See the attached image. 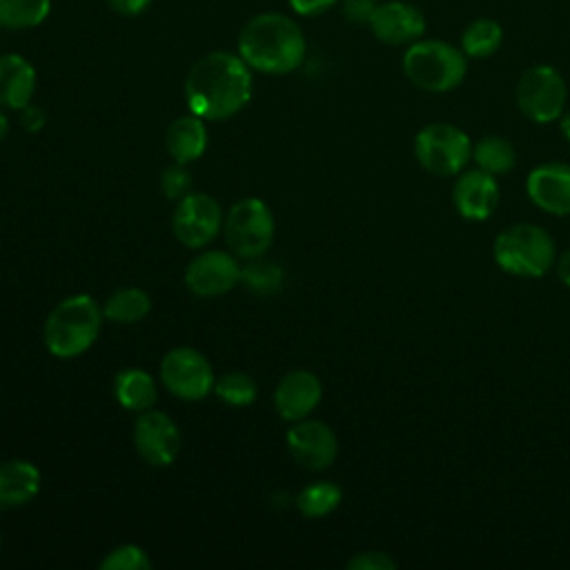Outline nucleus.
Instances as JSON below:
<instances>
[{"label":"nucleus","mask_w":570,"mask_h":570,"mask_svg":"<svg viewBox=\"0 0 570 570\" xmlns=\"http://www.w3.org/2000/svg\"><path fill=\"white\" fill-rule=\"evenodd\" d=\"M165 147L169 156L180 165L200 158L207 149V127L203 118L196 114L176 118L165 134Z\"/></svg>","instance_id":"nucleus-20"},{"label":"nucleus","mask_w":570,"mask_h":570,"mask_svg":"<svg viewBox=\"0 0 570 570\" xmlns=\"http://www.w3.org/2000/svg\"><path fill=\"white\" fill-rule=\"evenodd\" d=\"M497 267L519 278H541L557 261L552 236L534 223L505 227L492 243Z\"/></svg>","instance_id":"nucleus-5"},{"label":"nucleus","mask_w":570,"mask_h":570,"mask_svg":"<svg viewBox=\"0 0 570 570\" xmlns=\"http://www.w3.org/2000/svg\"><path fill=\"white\" fill-rule=\"evenodd\" d=\"M102 327V312L89 294H73L60 301L45 321V345L58 358H73L87 352Z\"/></svg>","instance_id":"nucleus-4"},{"label":"nucleus","mask_w":570,"mask_h":570,"mask_svg":"<svg viewBox=\"0 0 570 570\" xmlns=\"http://www.w3.org/2000/svg\"><path fill=\"white\" fill-rule=\"evenodd\" d=\"M559 131L570 142V111H563L559 118Z\"/></svg>","instance_id":"nucleus-37"},{"label":"nucleus","mask_w":570,"mask_h":570,"mask_svg":"<svg viewBox=\"0 0 570 570\" xmlns=\"http://www.w3.org/2000/svg\"><path fill=\"white\" fill-rule=\"evenodd\" d=\"M114 394L125 410L145 412L156 403V383L149 372L140 367H127L116 374Z\"/></svg>","instance_id":"nucleus-21"},{"label":"nucleus","mask_w":570,"mask_h":570,"mask_svg":"<svg viewBox=\"0 0 570 570\" xmlns=\"http://www.w3.org/2000/svg\"><path fill=\"white\" fill-rule=\"evenodd\" d=\"M379 0H343V16L354 24H367Z\"/></svg>","instance_id":"nucleus-32"},{"label":"nucleus","mask_w":570,"mask_h":570,"mask_svg":"<svg viewBox=\"0 0 570 570\" xmlns=\"http://www.w3.org/2000/svg\"><path fill=\"white\" fill-rule=\"evenodd\" d=\"M252 98L249 65L229 51H212L194 62L185 78V100L203 120H225Z\"/></svg>","instance_id":"nucleus-1"},{"label":"nucleus","mask_w":570,"mask_h":570,"mask_svg":"<svg viewBox=\"0 0 570 570\" xmlns=\"http://www.w3.org/2000/svg\"><path fill=\"white\" fill-rule=\"evenodd\" d=\"M40 490V470L22 459L0 463V510L29 503Z\"/></svg>","instance_id":"nucleus-19"},{"label":"nucleus","mask_w":570,"mask_h":570,"mask_svg":"<svg viewBox=\"0 0 570 570\" xmlns=\"http://www.w3.org/2000/svg\"><path fill=\"white\" fill-rule=\"evenodd\" d=\"M414 156L432 176H459L472 163V140L452 122H430L414 136Z\"/></svg>","instance_id":"nucleus-6"},{"label":"nucleus","mask_w":570,"mask_h":570,"mask_svg":"<svg viewBox=\"0 0 570 570\" xmlns=\"http://www.w3.org/2000/svg\"><path fill=\"white\" fill-rule=\"evenodd\" d=\"M102 570H147L151 568V559L147 552L134 543H125L107 552V557L100 561Z\"/></svg>","instance_id":"nucleus-29"},{"label":"nucleus","mask_w":570,"mask_h":570,"mask_svg":"<svg viewBox=\"0 0 570 570\" xmlns=\"http://www.w3.org/2000/svg\"><path fill=\"white\" fill-rule=\"evenodd\" d=\"M305 51L307 42L301 27L285 13H258L238 33V56L261 73H289L303 65Z\"/></svg>","instance_id":"nucleus-2"},{"label":"nucleus","mask_w":570,"mask_h":570,"mask_svg":"<svg viewBox=\"0 0 570 570\" xmlns=\"http://www.w3.org/2000/svg\"><path fill=\"white\" fill-rule=\"evenodd\" d=\"M287 2L298 16H318L332 9L338 0H287Z\"/></svg>","instance_id":"nucleus-33"},{"label":"nucleus","mask_w":570,"mask_h":570,"mask_svg":"<svg viewBox=\"0 0 570 570\" xmlns=\"http://www.w3.org/2000/svg\"><path fill=\"white\" fill-rule=\"evenodd\" d=\"M214 392L218 394L220 401L229 403V405H236V407H243V405H249L254 399H256V381L245 374V372H229L225 374L223 379H218L214 383Z\"/></svg>","instance_id":"nucleus-27"},{"label":"nucleus","mask_w":570,"mask_h":570,"mask_svg":"<svg viewBox=\"0 0 570 570\" xmlns=\"http://www.w3.org/2000/svg\"><path fill=\"white\" fill-rule=\"evenodd\" d=\"M160 379L165 387L183 401H200L214 390V372L209 361L194 347H174L160 361Z\"/></svg>","instance_id":"nucleus-9"},{"label":"nucleus","mask_w":570,"mask_h":570,"mask_svg":"<svg viewBox=\"0 0 570 570\" xmlns=\"http://www.w3.org/2000/svg\"><path fill=\"white\" fill-rule=\"evenodd\" d=\"M223 225V212L220 205L207 196V194H187L178 200L174 216H171V227L176 238L185 247H205L209 240L216 238Z\"/></svg>","instance_id":"nucleus-10"},{"label":"nucleus","mask_w":570,"mask_h":570,"mask_svg":"<svg viewBox=\"0 0 570 570\" xmlns=\"http://www.w3.org/2000/svg\"><path fill=\"white\" fill-rule=\"evenodd\" d=\"M0 543H2V539H0Z\"/></svg>","instance_id":"nucleus-39"},{"label":"nucleus","mask_w":570,"mask_h":570,"mask_svg":"<svg viewBox=\"0 0 570 570\" xmlns=\"http://www.w3.org/2000/svg\"><path fill=\"white\" fill-rule=\"evenodd\" d=\"M514 100L519 111L537 122L548 125L561 118L568 100V85L561 71L552 65H532L528 67L514 87Z\"/></svg>","instance_id":"nucleus-7"},{"label":"nucleus","mask_w":570,"mask_h":570,"mask_svg":"<svg viewBox=\"0 0 570 570\" xmlns=\"http://www.w3.org/2000/svg\"><path fill=\"white\" fill-rule=\"evenodd\" d=\"M287 450L305 470H325L338 454V441L334 430L316 419H303L287 430Z\"/></svg>","instance_id":"nucleus-14"},{"label":"nucleus","mask_w":570,"mask_h":570,"mask_svg":"<svg viewBox=\"0 0 570 570\" xmlns=\"http://www.w3.org/2000/svg\"><path fill=\"white\" fill-rule=\"evenodd\" d=\"M109 9L118 16H127V18H134V16H140L149 9L151 0H107Z\"/></svg>","instance_id":"nucleus-34"},{"label":"nucleus","mask_w":570,"mask_h":570,"mask_svg":"<svg viewBox=\"0 0 570 570\" xmlns=\"http://www.w3.org/2000/svg\"><path fill=\"white\" fill-rule=\"evenodd\" d=\"M134 443L138 454L156 468L171 465L180 452V430L176 423L158 410H145L134 423Z\"/></svg>","instance_id":"nucleus-11"},{"label":"nucleus","mask_w":570,"mask_h":570,"mask_svg":"<svg viewBox=\"0 0 570 570\" xmlns=\"http://www.w3.org/2000/svg\"><path fill=\"white\" fill-rule=\"evenodd\" d=\"M501 200V189L497 176L474 167L463 169L452 185V205L456 214L465 220L481 223L488 220Z\"/></svg>","instance_id":"nucleus-13"},{"label":"nucleus","mask_w":570,"mask_h":570,"mask_svg":"<svg viewBox=\"0 0 570 570\" xmlns=\"http://www.w3.org/2000/svg\"><path fill=\"white\" fill-rule=\"evenodd\" d=\"M225 240L240 258L263 256L274 240V216L261 198H243L227 212Z\"/></svg>","instance_id":"nucleus-8"},{"label":"nucleus","mask_w":570,"mask_h":570,"mask_svg":"<svg viewBox=\"0 0 570 570\" xmlns=\"http://www.w3.org/2000/svg\"><path fill=\"white\" fill-rule=\"evenodd\" d=\"M240 281L256 294H274L283 285V269L269 261L249 263L240 267Z\"/></svg>","instance_id":"nucleus-28"},{"label":"nucleus","mask_w":570,"mask_h":570,"mask_svg":"<svg viewBox=\"0 0 570 570\" xmlns=\"http://www.w3.org/2000/svg\"><path fill=\"white\" fill-rule=\"evenodd\" d=\"M525 194L532 205L554 216H570V165L552 160L530 169Z\"/></svg>","instance_id":"nucleus-16"},{"label":"nucleus","mask_w":570,"mask_h":570,"mask_svg":"<svg viewBox=\"0 0 570 570\" xmlns=\"http://www.w3.org/2000/svg\"><path fill=\"white\" fill-rule=\"evenodd\" d=\"M425 24L428 22L423 11L405 0L379 2L367 22L374 38L392 47H407L421 40L425 33Z\"/></svg>","instance_id":"nucleus-12"},{"label":"nucleus","mask_w":570,"mask_h":570,"mask_svg":"<svg viewBox=\"0 0 570 570\" xmlns=\"http://www.w3.org/2000/svg\"><path fill=\"white\" fill-rule=\"evenodd\" d=\"M343 499V490L332 483V481H316L305 485L298 497H296V505L298 510L309 517V519H321L330 512H334L338 508Z\"/></svg>","instance_id":"nucleus-26"},{"label":"nucleus","mask_w":570,"mask_h":570,"mask_svg":"<svg viewBox=\"0 0 570 570\" xmlns=\"http://www.w3.org/2000/svg\"><path fill=\"white\" fill-rule=\"evenodd\" d=\"M51 0H0V29L22 31L49 18Z\"/></svg>","instance_id":"nucleus-24"},{"label":"nucleus","mask_w":570,"mask_h":570,"mask_svg":"<svg viewBox=\"0 0 570 570\" xmlns=\"http://www.w3.org/2000/svg\"><path fill=\"white\" fill-rule=\"evenodd\" d=\"M554 269H557V278L570 289V249H566V252L554 261Z\"/></svg>","instance_id":"nucleus-36"},{"label":"nucleus","mask_w":570,"mask_h":570,"mask_svg":"<svg viewBox=\"0 0 570 570\" xmlns=\"http://www.w3.org/2000/svg\"><path fill=\"white\" fill-rule=\"evenodd\" d=\"M20 122H22V127L27 129V131H40L42 127H45V122H47V116H45V111L40 109V107H36V105H27V107H22L20 109Z\"/></svg>","instance_id":"nucleus-35"},{"label":"nucleus","mask_w":570,"mask_h":570,"mask_svg":"<svg viewBox=\"0 0 570 570\" xmlns=\"http://www.w3.org/2000/svg\"><path fill=\"white\" fill-rule=\"evenodd\" d=\"M503 42V27L492 18H476L461 31L459 47L468 58H490Z\"/></svg>","instance_id":"nucleus-23"},{"label":"nucleus","mask_w":570,"mask_h":570,"mask_svg":"<svg viewBox=\"0 0 570 570\" xmlns=\"http://www.w3.org/2000/svg\"><path fill=\"white\" fill-rule=\"evenodd\" d=\"M401 67L405 78L430 94L456 89L468 73V56L461 47L436 38H421L405 47Z\"/></svg>","instance_id":"nucleus-3"},{"label":"nucleus","mask_w":570,"mask_h":570,"mask_svg":"<svg viewBox=\"0 0 570 570\" xmlns=\"http://www.w3.org/2000/svg\"><path fill=\"white\" fill-rule=\"evenodd\" d=\"M36 91V69L20 53L0 56V105L22 109L31 102Z\"/></svg>","instance_id":"nucleus-18"},{"label":"nucleus","mask_w":570,"mask_h":570,"mask_svg":"<svg viewBox=\"0 0 570 570\" xmlns=\"http://www.w3.org/2000/svg\"><path fill=\"white\" fill-rule=\"evenodd\" d=\"M345 568L350 570H394L396 568V561L385 554V552H379V550H365V552H358L354 554Z\"/></svg>","instance_id":"nucleus-31"},{"label":"nucleus","mask_w":570,"mask_h":570,"mask_svg":"<svg viewBox=\"0 0 570 570\" xmlns=\"http://www.w3.org/2000/svg\"><path fill=\"white\" fill-rule=\"evenodd\" d=\"M240 281L238 261L220 249H209L198 254L185 272L187 287L198 296H220L227 294Z\"/></svg>","instance_id":"nucleus-15"},{"label":"nucleus","mask_w":570,"mask_h":570,"mask_svg":"<svg viewBox=\"0 0 570 570\" xmlns=\"http://www.w3.org/2000/svg\"><path fill=\"white\" fill-rule=\"evenodd\" d=\"M323 396V385L318 376L309 370L287 372L274 392V405L281 419L285 421H303Z\"/></svg>","instance_id":"nucleus-17"},{"label":"nucleus","mask_w":570,"mask_h":570,"mask_svg":"<svg viewBox=\"0 0 570 570\" xmlns=\"http://www.w3.org/2000/svg\"><path fill=\"white\" fill-rule=\"evenodd\" d=\"M151 309V298L140 287H122L114 292L102 307V314L114 323H138Z\"/></svg>","instance_id":"nucleus-25"},{"label":"nucleus","mask_w":570,"mask_h":570,"mask_svg":"<svg viewBox=\"0 0 570 570\" xmlns=\"http://www.w3.org/2000/svg\"><path fill=\"white\" fill-rule=\"evenodd\" d=\"M7 134H9V118L4 116V111H0V142L4 140Z\"/></svg>","instance_id":"nucleus-38"},{"label":"nucleus","mask_w":570,"mask_h":570,"mask_svg":"<svg viewBox=\"0 0 570 570\" xmlns=\"http://www.w3.org/2000/svg\"><path fill=\"white\" fill-rule=\"evenodd\" d=\"M472 163L492 176H503L517 165V149L510 138L490 134L472 142Z\"/></svg>","instance_id":"nucleus-22"},{"label":"nucleus","mask_w":570,"mask_h":570,"mask_svg":"<svg viewBox=\"0 0 570 570\" xmlns=\"http://www.w3.org/2000/svg\"><path fill=\"white\" fill-rule=\"evenodd\" d=\"M160 187H163V194L167 198H178L180 200L191 189V176H189V171L183 169L180 163H176V165H171L163 171Z\"/></svg>","instance_id":"nucleus-30"}]
</instances>
